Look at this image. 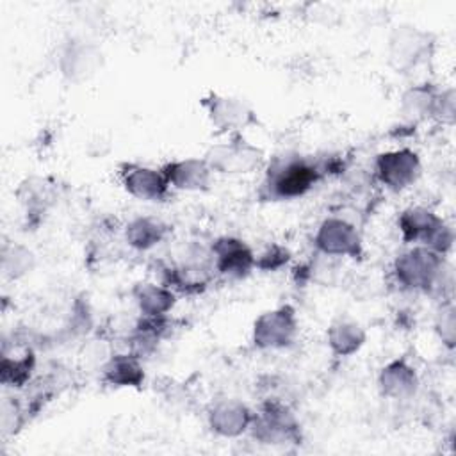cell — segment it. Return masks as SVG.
<instances>
[{"label": "cell", "instance_id": "cell-1", "mask_svg": "<svg viewBox=\"0 0 456 456\" xmlns=\"http://www.w3.org/2000/svg\"><path fill=\"white\" fill-rule=\"evenodd\" d=\"M322 178L317 160L296 153L280 155L267 164L258 196L267 201L297 200L310 192Z\"/></svg>", "mask_w": 456, "mask_h": 456}, {"label": "cell", "instance_id": "cell-2", "mask_svg": "<svg viewBox=\"0 0 456 456\" xmlns=\"http://www.w3.org/2000/svg\"><path fill=\"white\" fill-rule=\"evenodd\" d=\"M445 260L424 246H411L394 260V276L401 289L435 294L445 283Z\"/></svg>", "mask_w": 456, "mask_h": 456}, {"label": "cell", "instance_id": "cell-3", "mask_svg": "<svg viewBox=\"0 0 456 456\" xmlns=\"http://www.w3.org/2000/svg\"><path fill=\"white\" fill-rule=\"evenodd\" d=\"M397 228L404 244L424 246L438 255H447L454 242L452 228L426 207H410L397 217Z\"/></svg>", "mask_w": 456, "mask_h": 456}, {"label": "cell", "instance_id": "cell-4", "mask_svg": "<svg viewBox=\"0 0 456 456\" xmlns=\"http://www.w3.org/2000/svg\"><path fill=\"white\" fill-rule=\"evenodd\" d=\"M251 436L265 445H289L301 442L299 422L280 399H265L260 411L253 415Z\"/></svg>", "mask_w": 456, "mask_h": 456}, {"label": "cell", "instance_id": "cell-5", "mask_svg": "<svg viewBox=\"0 0 456 456\" xmlns=\"http://www.w3.org/2000/svg\"><path fill=\"white\" fill-rule=\"evenodd\" d=\"M433 46L431 32L413 25H399L388 37V64L397 73H410L431 57Z\"/></svg>", "mask_w": 456, "mask_h": 456}, {"label": "cell", "instance_id": "cell-6", "mask_svg": "<svg viewBox=\"0 0 456 456\" xmlns=\"http://www.w3.org/2000/svg\"><path fill=\"white\" fill-rule=\"evenodd\" d=\"M212 173L246 175L264 166V153L242 135L233 134L226 142L214 144L203 157Z\"/></svg>", "mask_w": 456, "mask_h": 456}, {"label": "cell", "instance_id": "cell-7", "mask_svg": "<svg viewBox=\"0 0 456 456\" xmlns=\"http://www.w3.org/2000/svg\"><path fill=\"white\" fill-rule=\"evenodd\" d=\"M297 331L299 321L294 306L281 305L255 319L251 340L256 349H287L294 344Z\"/></svg>", "mask_w": 456, "mask_h": 456}, {"label": "cell", "instance_id": "cell-8", "mask_svg": "<svg viewBox=\"0 0 456 456\" xmlns=\"http://www.w3.org/2000/svg\"><path fill=\"white\" fill-rule=\"evenodd\" d=\"M315 249L324 256H349L362 258L363 242L356 226L342 217H326L315 235H314Z\"/></svg>", "mask_w": 456, "mask_h": 456}, {"label": "cell", "instance_id": "cell-9", "mask_svg": "<svg viewBox=\"0 0 456 456\" xmlns=\"http://www.w3.org/2000/svg\"><path fill=\"white\" fill-rule=\"evenodd\" d=\"M420 159L410 148L383 151L374 160L376 180L390 191H403L413 185L420 176Z\"/></svg>", "mask_w": 456, "mask_h": 456}, {"label": "cell", "instance_id": "cell-10", "mask_svg": "<svg viewBox=\"0 0 456 456\" xmlns=\"http://www.w3.org/2000/svg\"><path fill=\"white\" fill-rule=\"evenodd\" d=\"M212 269L228 280H242L256 269V255L237 237H217L210 246Z\"/></svg>", "mask_w": 456, "mask_h": 456}, {"label": "cell", "instance_id": "cell-11", "mask_svg": "<svg viewBox=\"0 0 456 456\" xmlns=\"http://www.w3.org/2000/svg\"><path fill=\"white\" fill-rule=\"evenodd\" d=\"M201 105L207 110L212 126L224 134H239L256 121L255 110L237 96L210 93L201 100Z\"/></svg>", "mask_w": 456, "mask_h": 456}, {"label": "cell", "instance_id": "cell-12", "mask_svg": "<svg viewBox=\"0 0 456 456\" xmlns=\"http://www.w3.org/2000/svg\"><path fill=\"white\" fill-rule=\"evenodd\" d=\"M119 180L123 189L141 201L162 203L171 194V187L164 173L157 167L137 162H123L119 166Z\"/></svg>", "mask_w": 456, "mask_h": 456}, {"label": "cell", "instance_id": "cell-13", "mask_svg": "<svg viewBox=\"0 0 456 456\" xmlns=\"http://www.w3.org/2000/svg\"><path fill=\"white\" fill-rule=\"evenodd\" d=\"M103 64L102 50L86 39H69L59 55V69L69 82H84L91 78Z\"/></svg>", "mask_w": 456, "mask_h": 456}, {"label": "cell", "instance_id": "cell-14", "mask_svg": "<svg viewBox=\"0 0 456 456\" xmlns=\"http://www.w3.org/2000/svg\"><path fill=\"white\" fill-rule=\"evenodd\" d=\"M160 171L164 173L171 189L185 192H203L210 187L212 171L203 159H176L166 162Z\"/></svg>", "mask_w": 456, "mask_h": 456}, {"label": "cell", "instance_id": "cell-15", "mask_svg": "<svg viewBox=\"0 0 456 456\" xmlns=\"http://www.w3.org/2000/svg\"><path fill=\"white\" fill-rule=\"evenodd\" d=\"M253 415L255 413L242 401L219 399L208 410V426L219 436L235 438L249 431Z\"/></svg>", "mask_w": 456, "mask_h": 456}, {"label": "cell", "instance_id": "cell-16", "mask_svg": "<svg viewBox=\"0 0 456 456\" xmlns=\"http://www.w3.org/2000/svg\"><path fill=\"white\" fill-rule=\"evenodd\" d=\"M378 387L388 399H410L419 388V376L406 358H395L379 370Z\"/></svg>", "mask_w": 456, "mask_h": 456}, {"label": "cell", "instance_id": "cell-17", "mask_svg": "<svg viewBox=\"0 0 456 456\" xmlns=\"http://www.w3.org/2000/svg\"><path fill=\"white\" fill-rule=\"evenodd\" d=\"M102 378L110 387L139 388L144 383V369L139 356L132 353L112 354L102 367Z\"/></svg>", "mask_w": 456, "mask_h": 456}, {"label": "cell", "instance_id": "cell-18", "mask_svg": "<svg viewBox=\"0 0 456 456\" xmlns=\"http://www.w3.org/2000/svg\"><path fill=\"white\" fill-rule=\"evenodd\" d=\"M141 315H167L176 305V294L162 283L141 281L132 289Z\"/></svg>", "mask_w": 456, "mask_h": 456}, {"label": "cell", "instance_id": "cell-19", "mask_svg": "<svg viewBox=\"0 0 456 456\" xmlns=\"http://www.w3.org/2000/svg\"><path fill=\"white\" fill-rule=\"evenodd\" d=\"M365 330L358 322L346 319L331 322L326 331V342L330 346V351L338 358H346L358 353L365 344Z\"/></svg>", "mask_w": 456, "mask_h": 456}, {"label": "cell", "instance_id": "cell-20", "mask_svg": "<svg viewBox=\"0 0 456 456\" xmlns=\"http://www.w3.org/2000/svg\"><path fill=\"white\" fill-rule=\"evenodd\" d=\"M169 233V226L157 217H135L125 226V240L137 251H148L159 246Z\"/></svg>", "mask_w": 456, "mask_h": 456}, {"label": "cell", "instance_id": "cell-21", "mask_svg": "<svg viewBox=\"0 0 456 456\" xmlns=\"http://www.w3.org/2000/svg\"><path fill=\"white\" fill-rule=\"evenodd\" d=\"M438 93L440 91H436L429 84L413 86L401 98V112H403V116L410 123H417V121H424V119L435 118Z\"/></svg>", "mask_w": 456, "mask_h": 456}, {"label": "cell", "instance_id": "cell-22", "mask_svg": "<svg viewBox=\"0 0 456 456\" xmlns=\"http://www.w3.org/2000/svg\"><path fill=\"white\" fill-rule=\"evenodd\" d=\"M34 367H36V354H34L32 347H27L25 353L18 358L9 356V354H2L0 379L5 387L21 388L30 381Z\"/></svg>", "mask_w": 456, "mask_h": 456}, {"label": "cell", "instance_id": "cell-23", "mask_svg": "<svg viewBox=\"0 0 456 456\" xmlns=\"http://www.w3.org/2000/svg\"><path fill=\"white\" fill-rule=\"evenodd\" d=\"M36 265L34 253L18 242L4 244L2 248V271L9 280H20L28 274Z\"/></svg>", "mask_w": 456, "mask_h": 456}, {"label": "cell", "instance_id": "cell-24", "mask_svg": "<svg viewBox=\"0 0 456 456\" xmlns=\"http://www.w3.org/2000/svg\"><path fill=\"white\" fill-rule=\"evenodd\" d=\"M18 198L25 205L27 216H39L52 200V187L43 178H27L18 189Z\"/></svg>", "mask_w": 456, "mask_h": 456}, {"label": "cell", "instance_id": "cell-25", "mask_svg": "<svg viewBox=\"0 0 456 456\" xmlns=\"http://www.w3.org/2000/svg\"><path fill=\"white\" fill-rule=\"evenodd\" d=\"M290 260V251L280 244H273L256 256V269L264 273L280 271Z\"/></svg>", "mask_w": 456, "mask_h": 456}, {"label": "cell", "instance_id": "cell-26", "mask_svg": "<svg viewBox=\"0 0 456 456\" xmlns=\"http://www.w3.org/2000/svg\"><path fill=\"white\" fill-rule=\"evenodd\" d=\"M454 308L452 305H444L436 317V331L447 347L454 346Z\"/></svg>", "mask_w": 456, "mask_h": 456}]
</instances>
